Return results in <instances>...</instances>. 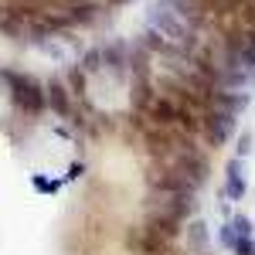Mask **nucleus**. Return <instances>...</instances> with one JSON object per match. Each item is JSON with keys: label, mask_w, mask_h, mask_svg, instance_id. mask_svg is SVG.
<instances>
[{"label": "nucleus", "mask_w": 255, "mask_h": 255, "mask_svg": "<svg viewBox=\"0 0 255 255\" xmlns=\"http://www.w3.org/2000/svg\"><path fill=\"white\" fill-rule=\"evenodd\" d=\"M255 150V139H252V133H249V129H245V133H238L235 136V157H249V153H252Z\"/></svg>", "instance_id": "obj_8"}, {"label": "nucleus", "mask_w": 255, "mask_h": 255, "mask_svg": "<svg viewBox=\"0 0 255 255\" xmlns=\"http://www.w3.org/2000/svg\"><path fill=\"white\" fill-rule=\"evenodd\" d=\"M218 242H221V249H235L238 245V232H235V225H232V218H225V225H221V232H218Z\"/></svg>", "instance_id": "obj_7"}, {"label": "nucleus", "mask_w": 255, "mask_h": 255, "mask_svg": "<svg viewBox=\"0 0 255 255\" xmlns=\"http://www.w3.org/2000/svg\"><path fill=\"white\" fill-rule=\"evenodd\" d=\"M242 163H245L242 157H232L225 163V197L228 201H242L249 194V180H245V167Z\"/></svg>", "instance_id": "obj_5"}, {"label": "nucleus", "mask_w": 255, "mask_h": 255, "mask_svg": "<svg viewBox=\"0 0 255 255\" xmlns=\"http://www.w3.org/2000/svg\"><path fill=\"white\" fill-rule=\"evenodd\" d=\"M3 82H7L10 106L20 116L41 119L48 113V85L44 82H38L34 75H24V72H3Z\"/></svg>", "instance_id": "obj_1"}, {"label": "nucleus", "mask_w": 255, "mask_h": 255, "mask_svg": "<svg viewBox=\"0 0 255 255\" xmlns=\"http://www.w3.org/2000/svg\"><path fill=\"white\" fill-rule=\"evenodd\" d=\"M235 136H238V116L225 113V109H208L201 116V143L208 146V153L228 146Z\"/></svg>", "instance_id": "obj_2"}, {"label": "nucleus", "mask_w": 255, "mask_h": 255, "mask_svg": "<svg viewBox=\"0 0 255 255\" xmlns=\"http://www.w3.org/2000/svg\"><path fill=\"white\" fill-rule=\"evenodd\" d=\"M180 242H184L187 255H208V249H211V232H208L204 218H191V221L184 225Z\"/></svg>", "instance_id": "obj_4"}, {"label": "nucleus", "mask_w": 255, "mask_h": 255, "mask_svg": "<svg viewBox=\"0 0 255 255\" xmlns=\"http://www.w3.org/2000/svg\"><path fill=\"white\" fill-rule=\"evenodd\" d=\"M232 225H235L238 235H252V218L249 215H232Z\"/></svg>", "instance_id": "obj_9"}, {"label": "nucleus", "mask_w": 255, "mask_h": 255, "mask_svg": "<svg viewBox=\"0 0 255 255\" xmlns=\"http://www.w3.org/2000/svg\"><path fill=\"white\" fill-rule=\"evenodd\" d=\"M174 245L177 242L163 238L160 232H153V228L143 225V221H136V225L126 232V238H123V249L129 255H174Z\"/></svg>", "instance_id": "obj_3"}, {"label": "nucleus", "mask_w": 255, "mask_h": 255, "mask_svg": "<svg viewBox=\"0 0 255 255\" xmlns=\"http://www.w3.org/2000/svg\"><path fill=\"white\" fill-rule=\"evenodd\" d=\"M245 106H249V92L245 89H225V85H218L215 96H211V109H225L232 116H242Z\"/></svg>", "instance_id": "obj_6"}]
</instances>
